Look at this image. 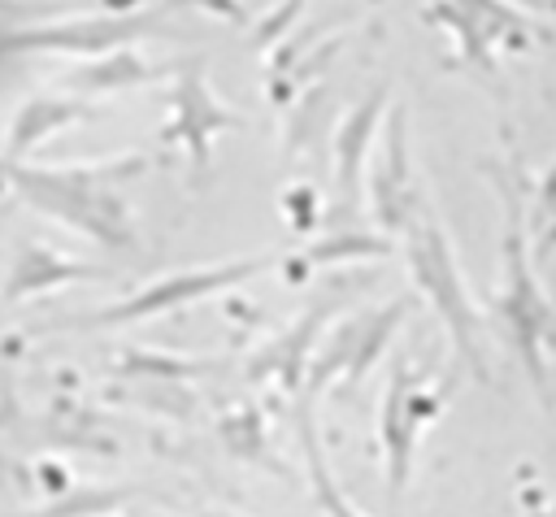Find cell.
I'll return each mask as SVG.
<instances>
[{"instance_id": "cell-1", "label": "cell", "mask_w": 556, "mask_h": 517, "mask_svg": "<svg viewBox=\"0 0 556 517\" xmlns=\"http://www.w3.org/2000/svg\"><path fill=\"white\" fill-rule=\"evenodd\" d=\"M482 174L491 178V187L500 191V204H504V243H500L504 278H500V291H495L491 308L504 321V335H508L526 378L534 382L543 408L556 413V369L547 361V352L556 348V308L543 295L539 274L530 265V243H526V174H521L517 161H513V169L482 165Z\"/></svg>"}, {"instance_id": "cell-2", "label": "cell", "mask_w": 556, "mask_h": 517, "mask_svg": "<svg viewBox=\"0 0 556 517\" xmlns=\"http://www.w3.org/2000/svg\"><path fill=\"white\" fill-rule=\"evenodd\" d=\"M400 248H404V265H408L413 287L421 291V300L443 321L456 356L473 369L478 382H491V369H486V317L491 313L473 300V291L460 274L456 243L447 239V226H443L434 200L426 196V187L400 226Z\"/></svg>"}, {"instance_id": "cell-3", "label": "cell", "mask_w": 556, "mask_h": 517, "mask_svg": "<svg viewBox=\"0 0 556 517\" xmlns=\"http://www.w3.org/2000/svg\"><path fill=\"white\" fill-rule=\"evenodd\" d=\"M143 169H148V156L126 152V156H113L100 165H74V169H13V178L22 196L43 213L87 230L109 248H126L135 230H130V209L122 187Z\"/></svg>"}, {"instance_id": "cell-4", "label": "cell", "mask_w": 556, "mask_h": 517, "mask_svg": "<svg viewBox=\"0 0 556 517\" xmlns=\"http://www.w3.org/2000/svg\"><path fill=\"white\" fill-rule=\"evenodd\" d=\"M452 400V378L434 382V365H417L413 356H391L387 365V387H382V408H378V443H382V474H387V495L400 500L413 478L417 447L426 430L443 417Z\"/></svg>"}, {"instance_id": "cell-5", "label": "cell", "mask_w": 556, "mask_h": 517, "mask_svg": "<svg viewBox=\"0 0 556 517\" xmlns=\"http://www.w3.org/2000/svg\"><path fill=\"white\" fill-rule=\"evenodd\" d=\"M408 308H413V295H395V300H387V304H369V308H361V313L334 321L330 335H326V343L308 356L300 395L317 400L326 387H334L339 400L356 395L361 382H365V374L382 361L387 343H391L395 330L404 326Z\"/></svg>"}, {"instance_id": "cell-6", "label": "cell", "mask_w": 556, "mask_h": 517, "mask_svg": "<svg viewBox=\"0 0 556 517\" xmlns=\"http://www.w3.org/2000/svg\"><path fill=\"white\" fill-rule=\"evenodd\" d=\"M421 22L443 26L452 35L456 61L491 78L500 48H530L534 39H547V26L513 0H430Z\"/></svg>"}, {"instance_id": "cell-7", "label": "cell", "mask_w": 556, "mask_h": 517, "mask_svg": "<svg viewBox=\"0 0 556 517\" xmlns=\"http://www.w3.org/2000/svg\"><path fill=\"white\" fill-rule=\"evenodd\" d=\"M387 104H391V83L382 78L339 117L330 139V200L321 204L326 226H365V161Z\"/></svg>"}, {"instance_id": "cell-8", "label": "cell", "mask_w": 556, "mask_h": 517, "mask_svg": "<svg viewBox=\"0 0 556 517\" xmlns=\"http://www.w3.org/2000/svg\"><path fill=\"white\" fill-rule=\"evenodd\" d=\"M165 104H169V122H165V143H182L187 148V161H191V178H204L208 174V161H213V143L222 130H239L243 117L235 109H226L208 78H204V61H187L174 70V83L165 91Z\"/></svg>"}, {"instance_id": "cell-9", "label": "cell", "mask_w": 556, "mask_h": 517, "mask_svg": "<svg viewBox=\"0 0 556 517\" xmlns=\"http://www.w3.org/2000/svg\"><path fill=\"white\" fill-rule=\"evenodd\" d=\"M278 256H239V261H222V265H204V269H178V274H165L148 287H139L130 300L96 313V321L104 326H122V321H143V317H156V313H174V308H187L195 300H208V295H222V291H235L239 282L265 274Z\"/></svg>"}, {"instance_id": "cell-10", "label": "cell", "mask_w": 556, "mask_h": 517, "mask_svg": "<svg viewBox=\"0 0 556 517\" xmlns=\"http://www.w3.org/2000/svg\"><path fill=\"white\" fill-rule=\"evenodd\" d=\"M365 204H369V217L382 235H400L413 200L421 196V174L413 169V156H408V113L404 104H391L382 113V130H378V148H374V161H365Z\"/></svg>"}, {"instance_id": "cell-11", "label": "cell", "mask_w": 556, "mask_h": 517, "mask_svg": "<svg viewBox=\"0 0 556 517\" xmlns=\"http://www.w3.org/2000/svg\"><path fill=\"white\" fill-rule=\"evenodd\" d=\"M339 291H343V287H334L326 300L308 304V308H304L278 339H269V343L248 361V378H252V382L274 378V382H282V387L295 395L300 382H304L308 356L317 352V335L330 326V317H334V308H339Z\"/></svg>"}, {"instance_id": "cell-12", "label": "cell", "mask_w": 556, "mask_h": 517, "mask_svg": "<svg viewBox=\"0 0 556 517\" xmlns=\"http://www.w3.org/2000/svg\"><path fill=\"white\" fill-rule=\"evenodd\" d=\"M291 417H295V434H300V452H304V469H308V482H313V500L326 517H365L348 495L343 487L334 482L330 474V461H326V447H321V434H317V400L300 395L291 400ZM222 517V513H217Z\"/></svg>"}, {"instance_id": "cell-13", "label": "cell", "mask_w": 556, "mask_h": 517, "mask_svg": "<svg viewBox=\"0 0 556 517\" xmlns=\"http://www.w3.org/2000/svg\"><path fill=\"white\" fill-rule=\"evenodd\" d=\"M395 239L382 235L378 226H326L295 261L300 269H317V265H339V261H382L391 256Z\"/></svg>"}, {"instance_id": "cell-14", "label": "cell", "mask_w": 556, "mask_h": 517, "mask_svg": "<svg viewBox=\"0 0 556 517\" xmlns=\"http://www.w3.org/2000/svg\"><path fill=\"white\" fill-rule=\"evenodd\" d=\"M87 113H91V104L78 100V96H39V100H30L13 122L9 156H26L43 135H52V130H61V126H70Z\"/></svg>"}, {"instance_id": "cell-15", "label": "cell", "mask_w": 556, "mask_h": 517, "mask_svg": "<svg viewBox=\"0 0 556 517\" xmlns=\"http://www.w3.org/2000/svg\"><path fill=\"white\" fill-rule=\"evenodd\" d=\"M156 74H161L156 65H148L130 43H122L113 52H100L96 65L74 70L70 74V87L74 91H122V87H139V83H148Z\"/></svg>"}, {"instance_id": "cell-16", "label": "cell", "mask_w": 556, "mask_h": 517, "mask_svg": "<svg viewBox=\"0 0 556 517\" xmlns=\"http://www.w3.org/2000/svg\"><path fill=\"white\" fill-rule=\"evenodd\" d=\"M226 443H230L235 452L252 456V461L274 465V456H269V447H265V421H261L256 408H243V413H235V417L226 421Z\"/></svg>"}, {"instance_id": "cell-17", "label": "cell", "mask_w": 556, "mask_h": 517, "mask_svg": "<svg viewBox=\"0 0 556 517\" xmlns=\"http://www.w3.org/2000/svg\"><path fill=\"white\" fill-rule=\"evenodd\" d=\"M282 213L291 217V226H295L300 235H313L317 222H321V196H317L308 182H300V187H291V191L282 196Z\"/></svg>"}, {"instance_id": "cell-18", "label": "cell", "mask_w": 556, "mask_h": 517, "mask_svg": "<svg viewBox=\"0 0 556 517\" xmlns=\"http://www.w3.org/2000/svg\"><path fill=\"white\" fill-rule=\"evenodd\" d=\"M521 517H556V500H547L539 487H530L521 495Z\"/></svg>"}, {"instance_id": "cell-19", "label": "cell", "mask_w": 556, "mask_h": 517, "mask_svg": "<svg viewBox=\"0 0 556 517\" xmlns=\"http://www.w3.org/2000/svg\"><path fill=\"white\" fill-rule=\"evenodd\" d=\"M556 252V226H552V239H547V256Z\"/></svg>"}]
</instances>
